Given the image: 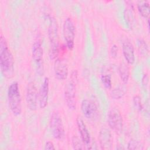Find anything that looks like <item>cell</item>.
Listing matches in <instances>:
<instances>
[{
    "label": "cell",
    "mask_w": 150,
    "mask_h": 150,
    "mask_svg": "<svg viewBox=\"0 0 150 150\" xmlns=\"http://www.w3.org/2000/svg\"><path fill=\"white\" fill-rule=\"evenodd\" d=\"M49 92V79L46 77L40 86L38 93V101L40 108H45L48 103Z\"/></svg>",
    "instance_id": "cell-10"
},
{
    "label": "cell",
    "mask_w": 150,
    "mask_h": 150,
    "mask_svg": "<svg viewBox=\"0 0 150 150\" xmlns=\"http://www.w3.org/2000/svg\"><path fill=\"white\" fill-rule=\"evenodd\" d=\"M128 149H143L144 145L141 142L137 140L132 139L128 143Z\"/></svg>",
    "instance_id": "cell-19"
},
{
    "label": "cell",
    "mask_w": 150,
    "mask_h": 150,
    "mask_svg": "<svg viewBox=\"0 0 150 150\" xmlns=\"http://www.w3.org/2000/svg\"><path fill=\"white\" fill-rule=\"evenodd\" d=\"M127 87L124 84L120 85L114 89H113L111 93V96L113 99L118 100L124 97L127 93Z\"/></svg>",
    "instance_id": "cell-18"
},
{
    "label": "cell",
    "mask_w": 150,
    "mask_h": 150,
    "mask_svg": "<svg viewBox=\"0 0 150 150\" xmlns=\"http://www.w3.org/2000/svg\"><path fill=\"white\" fill-rule=\"evenodd\" d=\"M107 122L109 127L117 134L122 131L123 119L120 110L115 108H111L107 114Z\"/></svg>",
    "instance_id": "cell-6"
},
{
    "label": "cell",
    "mask_w": 150,
    "mask_h": 150,
    "mask_svg": "<svg viewBox=\"0 0 150 150\" xmlns=\"http://www.w3.org/2000/svg\"><path fill=\"white\" fill-rule=\"evenodd\" d=\"M55 147L54 145L53 144V143L51 141H47L45 144V149H48V150H50V149H54Z\"/></svg>",
    "instance_id": "cell-26"
},
{
    "label": "cell",
    "mask_w": 150,
    "mask_h": 150,
    "mask_svg": "<svg viewBox=\"0 0 150 150\" xmlns=\"http://www.w3.org/2000/svg\"><path fill=\"white\" fill-rule=\"evenodd\" d=\"M76 124L79 131L81 139L83 141V144L86 146H88L91 144V137L90 132L84 122L83 119L78 117L76 119Z\"/></svg>",
    "instance_id": "cell-15"
},
{
    "label": "cell",
    "mask_w": 150,
    "mask_h": 150,
    "mask_svg": "<svg viewBox=\"0 0 150 150\" xmlns=\"http://www.w3.org/2000/svg\"><path fill=\"white\" fill-rule=\"evenodd\" d=\"M102 84L107 89H111L112 86V81L111 76L109 74H103L101 76Z\"/></svg>",
    "instance_id": "cell-20"
},
{
    "label": "cell",
    "mask_w": 150,
    "mask_h": 150,
    "mask_svg": "<svg viewBox=\"0 0 150 150\" xmlns=\"http://www.w3.org/2000/svg\"><path fill=\"white\" fill-rule=\"evenodd\" d=\"M81 110L84 116L88 120L94 119L98 114L97 105L91 100L84 99L81 101Z\"/></svg>",
    "instance_id": "cell-9"
},
{
    "label": "cell",
    "mask_w": 150,
    "mask_h": 150,
    "mask_svg": "<svg viewBox=\"0 0 150 150\" xmlns=\"http://www.w3.org/2000/svg\"><path fill=\"white\" fill-rule=\"evenodd\" d=\"M98 141L102 149H111L113 142L111 132L110 129L105 127H103L98 134Z\"/></svg>",
    "instance_id": "cell-11"
},
{
    "label": "cell",
    "mask_w": 150,
    "mask_h": 150,
    "mask_svg": "<svg viewBox=\"0 0 150 150\" xmlns=\"http://www.w3.org/2000/svg\"><path fill=\"white\" fill-rule=\"evenodd\" d=\"M118 53V47L115 45H113L111 49V54L112 57H115Z\"/></svg>",
    "instance_id": "cell-25"
},
{
    "label": "cell",
    "mask_w": 150,
    "mask_h": 150,
    "mask_svg": "<svg viewBox=\"0 0 150 150\" xmlns=\"http://www.w3.org/2000/svg\"><path fill=\"white\" fill-rule=\"evenodd\" d=\"M138 45L140 53L141 54L146 56L148 53V47L147 44L146 43V42H145L142 39H138Z\"/></svg>",
    "instance_id": "cell-21"
},
{
    "label": "cell",
    "mask_w": 150,
    "mask_h": 150,
    "mask_svg": "<svg viewBox=\"0 0 150 150\" xmlns=\"http://www.w3.org/2000/svg\"><path fill=\"white\" fill-rule=\"evenodd\" d=\"M71 144L72 146L75 149H84V144L81 139L80 140L77 137L73 136L71 138Z\"/></svg>",
    "instance_id": "cell-23"
},
{
    "label": "cell",
    "mask_w": 150,
    "mask_h": 150,
    "mask_svg": "<svg viewBox=\"0 0 150 150\" xmlns=\"http://www.w3.org/2000/svg\"><path fill=\"white\" fill-rule=\"evenodd\" d=\"M133 104L135 108L139 111H141L143 108V105L141 97L138 96H135L133 97Z\"/></svg>",
    "instance_id": "cell-24"
},
{
    "label": "cell",
    "mask_w": 150,
    "mask_h": 150,
    "mask_svg": "<svg viewBox=\"0 0 150 150\" xmlns=\"http://www.w3.org/2000/svg\"><path fill=\"white\" fill-rule=\"evenodd\" d=\"M122 50L123 56L127 62L129 64H132L135 62V57L134 46L130 40L128 39L124 40L122 44Z\"/></svg>",
    "instance_id": "cell-14"
},
{
    "label": "cell",
    "mask_w": 150,
    "mask_h": 150,
    "mask_svg": "<svg viewBox=\"0 0 150 150\" xmlns=\"http://www.w3.org/2000/svg\"><path fill=\"white\" fill-rule=\"evenodd\" d=\"M124 15L125 20L127 23L128 25L130 28H132V25L134 24V19L132 12L129 9H125L124 11Z\"/></svg>",
    "instance_id": "cell-22"
},
{
    "label": "cell",
    "mask_w": 150,
    "mask_h": 150,
    "mask_svg": "<svg viewBox=\"0 0 150 150\" xmlns=\"http://www.w3.org/2000/svg\"><path fill=\"white\" fill-rule=\"evenodd\" d=\"M76 28L71 18H66L63 25V37L67 48L72 50L74 45Z\"/></svg>",
    "instance_id": "cell-7"
},
{
    "label": "cell",
    "mask_w": 150,
    "mask_h": 150,
    "mask_svg": "<svg viewBox=\"0 0 150 150\" xmlns=\"http://www.w3.org/2000/svg\"><path fill=\"white\" fill-rule=\"evenodd\" d=\"M78 83V73L76 70L71 71L69 80L65 86L64 96L67 107L74 110L76 108V87Z\"/></svg>",
    "instance_id": "cell-2"
},
{
    "label": "cell",
    "mask_w": 150,
    "mask_h": 150,
    "mask_svg": "<svg viewBox=\"0 0 150 150\" xmlns=\"http://www.w3.org/2000/svg\"><path fill=\"white\" fill-rule=\"evenodd\" d=\"M118 74L122 81L126 84L128 83L129 77V67L125 63H121L118 66Z\"/></svg>",
    "instance_id": "cell-16"
},
{
    "label": "cell",
    "mask_w": 150,
    "mask_h": 150,
    "mask_svg": "<svg viewBox=\"0 0 150 150\" xmlns=\"http://www.w3.org/2000/svg\"><path fill=\"white\" fill-rule=\"evenodd\" d=\"M137 8L139 13L145 18H149L150 12L149 4L147 1H139L137 4Z\"/></svg>",
    "instance_id": "cell-17"
},
{
    "label": "cell",
    "mask_w": 150,
    "mask_h": 150,
    "mask_svg": "<svg viewBox=\"0 0 150 150\" xmlns=\"http://www.w3.org/2000/svg\"><path fill=\"white\" fill-rule=\"evenodd\" d=\"M148 81H149V78H148V76L147 74H145L144 75L142 79V83L143 86L145 87V86L148 85Z\"/></svg>",
    "instance_id": "cell-27"
},
{
    "label": "cell",
    "mask_w": 150,
    "mask_h": 150,
    "mask_svg": "<svg viewBox=\"0 0 150 150\" xmlns=\"http://www.w3.org/2000/svg\"><path fill=\"white\" fill-rule=\"evenodd\" d=\"M49 125L53 137L58 140H62L65 136V131L62 117L57 111L51 114Z\"/></svg>",
    "instance_id": "cell-5"
},
{
    "label": "cell",
    "mask_w": 150,
    "mask_h": 150,
    "mask_svg": "<svg viewBox=\"0 0 150 150\" xmlns=\"http://www.w3.org/2000/svg\"><path fill=\"white\" fill-rule=\"evenodd\" d=\"M50 23L48 28V35L50 42V57L55 59L59 53V35L57 24L55 19L49 18Z\"/></svg>",
    "instance_id": "cell-4"
},
{
    "label": "cell",
    "mask_w": 150,
    "mask_h": 150,
    "mask_svg": "<svg viewBox=\"0 0 150 150\" xmlns=\"http://www.w3.org/2000/svg\"><path fill=\"white\" fill-rule=\"evenodd\" d=\"M27 106L31 111H35L38 107V93L36 86L33 81H30L27 86L26 93Z\"/></svg>",
    "instance_id": "cell-8"
},
{
    "label": "cell",
    "mask_w": 150,
    "mask_h": 150,
    "mask_svg": "<svg viewBox=\"0 0 150 150\" xmlns=\"http://www.w3.org/2000/svg\"><path fill=\"white\" fill-rule=\"evenodd\" d=\"M9 107L13 115H19L22 112V100L18 83L13 81L10 84L7 92Z\"/></svg>",
    "instance_id": "cell-3"
},
{
    "label": "cell",
    "mask_w": 150,
    "mask_h": 150,
    "mask_svg": "<svg viewBox=\"0 0 150 150\" xmlns=\"http://www.w3.org/2000/svg\"><path fill=\"white\" fill-rule=\"evenodd\" d=\"M54 75L59 80H64L67 79L69 71L67 63L60 59H57L54 63Z\"/></svg>",
    "instance_id": "cell-13"
},
{
    "label": "cell",
    "mask_w": 150,
    "mask_h": 150,
    "mask_svg": "<svg viewBox=\"0 0 150 150\" xmlns=\"http://www.w3.org/2000/svg\"><path fill=\"white\" fill-rule=\"evenodd\" d=\"M32 56L39 70H43V50L41 42L39 40L35 41L32 45Z\"/></svg>",
    "instance_id": "cell-12"
},
{
    "label": "cell",
    "mask_w": 150,
    "mask_h": 150,
    "mask_svg": "<svg viewBox=\"0 0 150 150\" xmlns=\"http://www.w3.org/2000/svg\"><path fill=\"white\" fill-rule=\"evenodd\" d=\"M0 66L2 74L6 77L13 76L14 60L8 47L5 37L1 35L0 38Z\"/></svg>",
    "instance_id": "cell-1"
}]
</instances>
